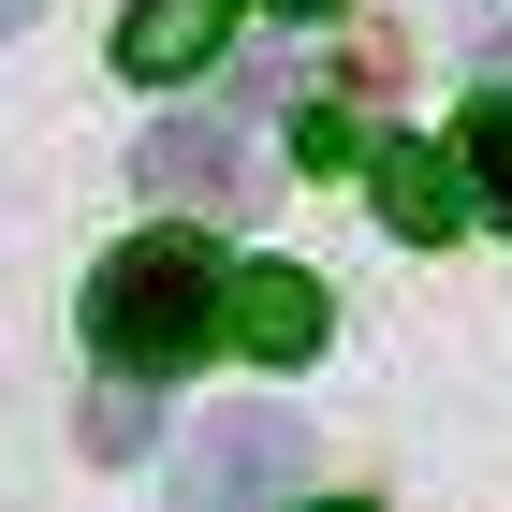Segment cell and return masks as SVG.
Returning <instances> with one entry per match:
<instances>
[{
	"instance_id": "cell-11",
	"label": "cell",
	"mask_w": 512,
	"mask_h": 512,
	"mask_svg": "<svg viewBox=\"0 0 512 512\" xmlns=\"http://www.w3.org/2000/svg\"><path fill=\"white\" fill-rule=\"evenodd\" d=\"M278 15H337V0H278Z\"/></svg>"
},
{
	"instance_id": "cell-8",
	"label": "cell",
	"mask_w": 512,
	"mask_h": 512,
	"mask_svg": "<svg viewBox=\"0 0 512 512\" xmlns=\"http://www.w3.org/2000/svg\"><path fill=\"white\" fill-rule=\"evenodd\" d=\"M74 439L103 454V469H118V454H147V395H132V381H103V395L74 410Z\"/></svg>"
},
{
	"instance_id": "cell-4",
	"label": "cell",
	"mask_w": 512,
	"mask_h": 512,
	"mask_svg": "<svg viewBox=\"0 0 512 512\" xmlns=\"http://www.w3.org/2000/svg\"><path fill=\"white\" fill-rule=\"evenodd\" d=\"M322 322H337V308H322L308 264H235V278H220V337H235L249 366H308Z\"/></svg>"
},
{
	"instance_id": "cell-2",
	"label": "cell",
	"mask_w": 512,
	"mask_h": 512,
	"mask_svg": "<svg viewBox=\"0 0 512 512\" xmlns=\"http://www.w3.org/2000/svg\"><path fill=\"white\" fill-rule=\"evenodd\" d=\"M293 469H308L293 410H205V439L176 454V512H278Z\"/></svg>"
},
{
	"instance_id": "cell-7",
	"label": "cell",
	"mask_w": 512,
	"mask_h": 512,
	"mask_svg": "<svg viewBox=\"0 0 512 512\" xmlns=\"http://www.w3.org/2000/svg\"><path fill=\"white\" fill-rule=\"evenodd\" d=\"M454 161H469V205L512 235V88H483L469 103V132H454Z\"/></svg>"
},
{
	"instance_id": "cell-6",
	"label": "cell",
	"mask_w": 512,
	"mask_h": 512,
	"mask_svg": "<svg viewBox=\"0 0 512 512\" xmlns=\"http://www.w3.org/2000/svg\"><path fill=\"white\" fill-rule=\"evenodd\" d=\"M220 44H235V0H132L118 15V74L132 88H191Z\"/></svg>"
},
{
	"instance_id": "cell-10",
	"label": "cell",
	"mask_w": 512,
	"mask_h": 512,
	"mask_svg": "<svg viewBox=\"0 0 512 512\" xmlns=\"http://www.w3.org/2000/svg\"><path fill=\"white\" fill-rule=\"evenodd\" d=\"M30 15H44V0H0V30H30Z\"/></svg>"
},
{
	"instance_id": "cell-5",
	"label": "cell",
	"mask_w": 512,
	"mask_h": 512,
	"mask_svg": "<svg viewBox=\"0 0 512 512\" xmlns=\"http://www.w3.org/2000/svg\"><path fill=\"white\" fill-rule=\"evenodd\" d=\"M366 191H381V220L395 235H454V220H469V161L454 147H425V132H381V147H366Z\"/></svg>"
},
{
	"instance_id": "cell-12",
	"label": "cell",
	"mask_w": 512,
	"mask_h": 512,
	"mask_svg": "<svg viewBox=\"0 0 512 512\" xmlns=\"http://www.w3.org/2000/svg\"><path fill=\"white\" fill-rule=\"evenodd\" d=\"M322 512H366V498H322Z\"/></svg>"
},
{
	"instance_id": "cell-3",
	"label": "cell",
	"mask_w": 512,
	"mask_h": 512,
	"mask_svg": "<svg viewBox=\"0 0 512 512\" xmlns=\"http://www.w3.org/2000/svg\"><path fill=\"white\" fill-rule=\"evenodd\" d=\"M132 176H147L161 205H205V220H249V205H264V176H249L235 118H161L147 147H132Z\"/></svg>"
},
{
	"instance_id": "cell-9",
	"label": "cell",
	"mask_w": 512,
	"mask_h": 512,
	"mask_svg": "<svg viewBox=\"0 0 512 512\" xmlns=\"http://www.w3.org/2000/svg\"><path fill=\"white\" fill-rule=\"evenodd\" d=\"M293 161H308V176H352V161H366L352 103H293Z\"/></svg>"
},
{
	"instance_id": "cell-1",
	"label": "cell",
	"mask_w": 512,
	"mask_h": 512,
	"mask_svg": "<svg viewBox=\"0 0 512 512\" xmlns=\"http://www.w3.org/2000/svg\"><path fill=\"white\" fill-rule=\"evenodd\" d=\"M205 337H220L205 235H132V249L88 264V352L118 366V381H176V366H205Z\"/></svg>"
}]
</instances>
